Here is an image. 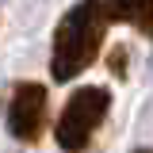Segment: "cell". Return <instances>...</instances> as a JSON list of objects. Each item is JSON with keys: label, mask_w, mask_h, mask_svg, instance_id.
Here are the masks:
<instances>
[{"label": "cell", "mask_w": 153, "mask_h": 153, "mask_svg": "<svg viewBox=\"0 0 153 153\" xmlns=\"http://www.w3.org/2000/svg\"><path fill=\"white\" fill-rule=\"evenodd\" d=\"M103 27H107L103 0H76L61 16L54 31V61H50L54 80H73L92 65L103 46Z\"/></svg>", "instance_id": "obj_1"}, {"label": "cell", "mask_w": 153, "mask_h": 153, "mask_svg": "<svg viewBox=\"0 0 153 153\" xmlns=\"http://www.w3.org/2000/svg\"><path fill=\"white\" fill-rule=\"evenodd\" d=\"M107 107H111V92L107 88H76L69 96V103L61 107V115H57V126H54L57 146L65 153H80L92 142V134L100 130Z\"/></svg>", "instance_id": "obj_2"}, {"label": "cell", "mask_w": 153, "mask_h": 153, "mask_svg": "<svg viewBox=\"0 0 153 153\" xmlns=\"http://www.w3.org/2000/svg\"><path fill=\"white\" fill-rule=\"evenodd\" d=\"M46 88L27 80V84H16L12 96H8V130L16 134L19 142H38V134L46 126Z\"/></svg>", "instance_id": "obj_3"}, {"label": "cell", "mask_w": 153, "mask_h": 153, "mask_svg": "<svg viewBox=\"0 0 153 153\" xmlns=\"http://www.w3.org/2000/svg\"><path fill=\"white\" fill-rule=\"evenodd\" d=\"M107 16L111 19H138L146 16V0H107Z\"/></svg>", "instance_id": "obj_4"}, {"label": "cell", "mask_w": 153, "mask_h": 153, "mask_svg": "<svg viewBox=\"0 0 153 153\" xmlns=\"http://www.w3.org/2000/svg\"><path fill=\"white\" fill-rule=\"evenodd\" d=\"M126 69V50H115L111 54V73H123Z\"/></svg>", "instance_id": "obj_5"}, {"label": "cell", "mask_w": 153, "mask_h": 153, "mask_svg": "<svg viewBox=\"0 0 153 153\" xmlns=\"http://www.w3.org/2000/svg\"><path fill=\"white\" fill-rule=\"evenodd\" d=\"M142 27L153 31V0H146V16H142Z\"/></svg>", "instance_id": "obj_6"}, {"label": "cell", "mask_w": 153, "mask_h": 153, "mask_svg": "<svg viewBox=\"0 0 153 153\" xmlns=\"http://www.w3.org/2000/svg\"><path fill=\"white\" fill-rule=\"evenodd\" d=\"M142 153H153V149H142Z\"/></svg>", "instance_id": "obj_7"}]
</instances>
